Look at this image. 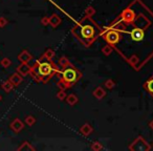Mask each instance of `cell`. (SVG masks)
Here are the masks:
<instances>
[{
	"mask_svg": "<svg viewBox=\"0 0 153 151\" xmlns=\"http://www.w3.org/2000/svg\"><path fill=\"white\" fill-rule=\"evenodd\" d=\"M86 13H88V15H91V14H94V10H92L91 7H89V9H87Z\"/></svg>",
	"mask_w": 153,
	"mask_h": 151,
	"instance_id": "obj_25",
	"label": "cell"
},
{
	"mask_svg": "<svg viewBox=\"0 0 153 151\" xmlns=\"http://www.w3.org/2000/svg\"><path fill=\"white\" fill-rule=\"evenodd\" d=\"M7 24V20L4 17H0V28H4Z\"/></svg>",
	"mask_w": 153,
	"mask_h": 151,
	"instance_id": "obj_20",
	"label": "cell"
},
{
	"mask_svg": "<svg viewBox=\"0 0 153 151\" xmlns=\"http://www.w3.org/2000/svg\"><path fill=\"white\" fill-rule=\"evenodd\" d=\"M53 72H55V69H53V65L49 62L42 61L40 59L35 64L34 67H32V70H30V74L37 81H41V80L47 81L51 77V74Z\"/></svg>",
	"mask_w": 153,
	"mask_h": 151,
	"instance_id": "obj_1",
	"label": "cell"
},
{
	"mask_svg": "<svg viewBox=\"0 0 153 151\" xmlns=\"http://www.w3.org/2000/svg\"><path fill=\"white\" fill-rule=\"evenodd\" d=\"M10 127H11V129L13 130L14 132L18 133V132H20L22 129H23L24 125H23V123H22V122L20 121L19 119H15L11 124H10Z\"/></svg>",
	"mask_w": 153,
	"mask_h": 151,
	"instance_id": "obj_4",
	"label": "cell"
},
{
	"mask_svg": "<svg viewBox=\"0 0 153 151\" xmlns=\"http://www.w3.org/2000/svg\"><path fill=\"white\" fill-rule=\"evenodd\" d=\"M81 35L84 38H92L94 35V28L91 25H83L81 28Z\"/></svg>",
	"mask_w": 153,
	"mask_h": 151,
	"instance_id": "obj_3",
	"label": "cell"
},
{
	"mask_svg": "<svg viewBox=\"0 0 153 151\" xmlns=\"http://www.w3.org/2000/svg\"><path fill=\"white\" fill-rule=\"evenodd\" d=\"M82 132H83L85 135H87V134H89L90 132H91V128H90L89 125H85L83 126V128H82Z\"/></svg>",
	"mask_w": 153,
	"mask_h": 151,
	"instance_id": "obj_17",
	"label": "cell"
},
{
	"mask_svg": "<svg viewBox=\"0 0 153 151\" xmlns=\"http://www.w3.org/2000/svg\"><path fill=\"white\" fill-rule=\"evenodd\" d=\"M106 40L108 41L109 43H111V44H115V43L119 42V40H120V35L117 34V32H114V30H110V32L107 33V35H106Z\"/></svg>",
	"mask_w": 153,
	"mask_h": 151,
	"instance_id": "obj_5",
	"label": "cell"
},
{
	"mask_svg": "<svg viewBox=\"0 0 153 151\" xmlns=\"http://www.w3.org/2000/svg\"><path fill=\"white\" fill-rule=\"evenodd\" d=\"M146 85H147V89L149 90V92H150L151 94H153V78L147 82Z\"/></svg>",
	"mask_w": 153,
	"mask_h": 151,
	"instance_id": "obj_16",
	"label": "cell"
},
{
	"mask_svg": "<svg viewBox=\"0 0 153 151\" xmlns=\"http://www.w3.org/2000/svg\"><path fill=\"white\" fill-rule=\"evenodd\" d=\"M10 81H11V83L13 84L14 86H18L20 85V83L22 82V76L19 74V72H15V74H13L10 77Z\"/></svg>",
	"mask_w": 153,
	"mask_h": 151,
	"instance_id": "obj_9",
	"label": "cell"
},
{
	"mask_svg": "<svg viewBox=\"0 0 153 151\" xmlns=\"http://www.w3.org/2000/svg\"><path fill=\"white\" fill-rule=\"evenodd\" d=\"M59 22H60V19H59V17H58L57 15H53L51 18H49V23H51L53 28H55V26H57L58 24H59Z\"/></svg>",
	"mask_w": 153,
	"mask_h": 151,
	"instance_id": "obj_11",
	"label": "cell"
},
{
	"mask_svg": "<svg viewBox=\"0 0 153 151\" xmlns=\"http://www.w3.org/2000/svg\"><path fill=\"white\" fill-rule=\"evenodd\" d=\"M106 86H107L108 88H112L113 86H114V83H113L112 81H110V80H109V81H107V82H106Z\"/></svg>",
	"mask_w": 153,
	"mask_h": 151,
	"instance_id": "obj_23",
	"label": "cell"
},
{
	"mask_svg": "<svg viewBox=\"0 0 153 151\" xmlns=\"http://www.w3.org/2000/svg\"><path fill=\"white\" fill-rule=\"evenodd\" d=\"M18 150H34V147H32L30 145V143H27V142H24V143H22V145L21 146L18 148Z\"/></svg>",
	"mask_w": 153,
	"mask_h": 151,
	"instance_id": "obj_12",
	"label": "cell"
},
{
	"mask_svg": "<svg viewBox=\"0 0 153 151\" xmlns=\"http://www.w3.org/2000/svg\"><path fill=\"white\" fill-rule=\"evenodd\" d=\"M14 87H15V86H14L13 84L11 83V81H10V80H7V81H3L2 83H1V88H2V89L4 90L5 92L12 91Z\"/></svg>",
	"mask_w": 153,
	"mask_h": 151,
	"instance_id": "obj_10",
	"label": "cell"
},
{
	"mask_svg": "<svg viewBox=\"0 0 153 151\" xmlns=\"http://www.w3.org/2000/svg\"><path fill=\"white\" fill-rule=\"evenodd\" d=\"M53 55H55V54H53V51H51V49H48V51H45V55H44V57L46 58L47 60H51V58L53 57Z\"/></svg>",
	"mask_w": 153,
	"mask_h": 151,
	"instance_id": "obj_18",
	"label": "cell"
},
{
	"mask_svg": "<svg viewBox=\"0 0 153 151\" xmlns=\"http://www.w3.org/2000/svg\"><path fill=\"white\" fill-rule=\"evenodd\" d=\"M18 60H19L21 63H28V62L32 60V55H30L27 51H23L19 54V56H18Z\"/></svg>",
	"mask_w": 153,
	"mask_h": 151,
	"instance_id": "obj_8",
	"label": "cell"
},
{
	"mask_svg": "<svg viewBox=\"0 0 153 151\" xmlns=\"http://www.w3.org/2000/svg\"><path fill=\"white\" fill-rule=\"evenodd\" d=\"M130 35H131V38L133 39L134 41H142L145 37L144 30H140V28H134Z\"/></svg>",
	"mask_w": 153,
	"mask_h": 151,
	"instance_id": "obj_7",
	"label": "cell"
},
{
	"mask_svg": "<svg viewBox=\"0 0 153 151\" xmlns=\"http://www.w3.org/2000/svg\"><path fill=\"white\" fill-rule=\"evenodd\" d=\"M94 144L96 145H94V146H92V149H100L101 148V146H99V143H94Z\"/></svg>",
	"mask_w": 153,
	"mask_h": 151,
	"instance_id": "obj_26",
	"label": "cell"
},
{
	"mask_svg": "<svg viewBox=\"0 0 153 151\" xmlns=\"http://www.w3.org/2000/svg\"><path fill=\"white\" fill-rule=\"evenodd\" d=\"M58 98H59L60 100H63V99L65 98V94H64V91L59 92V94H58Z\"/></svg>",
	"mask_w": 153,
	"mask_h": 151,
	"instance_id": "obj_24",
	"label": "cell"
},
{
	"mask_svg": "<svg viewBox=\"0 0 153 151\" xmlns=\"http://www.w3.org/2000/svg\"><path fill=\"white\" fill-rule=\"evenodd\" d=\"M30 70H32V67L27 63H21L17 67V72H19L22 77H25L26 74H30Z\"/></svg>",
	"mask_w": 153,
	"mask_h": 151,
	"instance_id": "obj_6",
	"label": "cell"
},
{
	"mask_svg": "<svg viewBox=\"0 0 153 151\" xmlns=\"http://www.w3.org/2000/svg\"><path fill=\"white\" fill-rule=\"evenodd\" d=\"M25 123L27 124L28 126H33L36 123V119H35L33 115H28V117L25 118Z\"/></svg>",
	"mask_w": 153,
	"mask_h": 151,
	"instance_id": "obj_15",
	"label": "cell"
},
{
	"mask_svg": "<svg viewBox=\"0 0 153 151\" xmlns=\"http://www.w3.org/2000/svg\"><path fill=\"white\" fill-rule=\"evenodd\" d=\"M94 94L97 97V98L101 99V98H103V97L105 96V91L102 89V88H98V89H96V90H94Z\"/></svg>",
	"mask_w": 153,
	"mask_h": 151,
	"instance_id": "obj_14",
	"label": "cell"
},
{
	"mask_svg": "<svg viewBox=\"0 0 153 151\" xmlns=\"http://www.w3.org/2000/svg\"><path fill=\"white\" fill-rule=\"evenodd\" d=\"M111 51V48L109 46H105L104 48H103V53L105 54V55H109Z\"/></svg>",
	"mask_w": 153,
	"mask_h": 151,
	"instance_id": "obj_21",
	"label": "cell"
},
{
	"mask_svg": "<svg viewBox=\"0 0 153 151\" xmlns=\"http://www.w3.org/2000/svg\"><path fill=\"white\" fill-rule=\"evenodd\" d=\"M76 102V98L74 96H69V97L67 98V103H68V104L74 105Z\"/></svg>",
	"mask_w": 153,
	"mask_h": 151,
	"instance_id": "obj_19",
	"label": "cell"
},
{
	"mask_svg": "<svg viewBox=\"0 0 153 151\" xmlns=\"http://www.w3.org/2000/svg\"><path fill=\"white\" fill-rule=\"evenodd\" d=\"M80 78V74L74 68H67L63 71V80L68 84L74 83Z\"/></svg>",
	"mask_w": 153,
	"mask_h": 151,
	"instance_id": "obj_2",
	"label": "cell"
},
{
	"mask_svg": "<svg viewBox=\"0 0 153 151\" xmlns=\"http://www.w3.org/2000/svg\"><path fill=\"white\" fill-rule=\"evenodd\" d=\"M0 64H1V66H2V67L7 68V67H10V66H11L12 61L9 59V58H3V59L1 60V62H0Z\"/></svg>",
	"mask_w": 153,
	"mask_h": 151,
	"instance_id": "obj_13",
	"label": "cell"
},
{
	"mask_svg": "<svg viewBox=\"0 0 153 151\" xmlns=\"http://www.w3.org/2000/svg\"><path fill=\"white\" fill-rule=\"evenodd\" d=\"M41 23H42V24H44V25H46V24H48V23H49V18L44 17L42 20H41Z\"/></svg>",
	"mask_w": 153,
	"mask_h": 151,
	"instance_id": "obj_22",
	"label": "cell"
},
{
	"mask_svg": "<svg viewBox=\"0 0 153 151\" xmlns=\"http://www.w3.org/2000/svg\"><path fill=\"white\" fill-rule=\"evenodd\" d=\"M150 125H151V128H153V122H151V124H150Z\"/></svg>",
	"mask_w": 153,
	"mask_h": 151,
	"instance_id": "obj_27",
	"label": "cell"
},
{
	"mask_svg": "<svg viewBox=\"0 0 153 151\" xmlns=\"http://www.w3.org/2000/svg\"><path fill=\"white\" fill-rule=\"evenodd\" d=\"M1 99H2V97H1V94H0V101H1Z\"/></svg>",
	"mask_w": 153,
	"mask_h": 151,
	"instance_id": "obj_28",
	"label": "cell"
}]
</instances>
